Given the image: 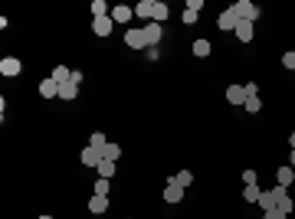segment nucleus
Wrapping results in <instances>:
<instances>
[{"mask_svg":"<svg viewBox=\"0 0 295 219\" xmlns=\"http://www.w3.org/2000/svg\"><path fill=\"white\" fill-rule=\"evenodd\" d=\"M229 10L236 13V20H250V23L259 20V7H256L252 0H236V3H233Z\"/></svg>","mask_w":295,"mask_h":219,"instance_id":"obj_1","label":"nucleus"},{"mask_svg":"<svg viewBox=\"0 0 295 219\" xmlns=\"http://www.w3.org/2000/svg\"><path fill=\"white\" fill-rule=\"evenodd\" d=\"M125 46H131V49H148L144 26H138V30H128V33H125Z\"/></svg>","mask_w":295,"mask_h":219,"instance_id":"obj_2","label":"nucleus"},{"mask_svg":"<svg viewBox=\"0 0 295 219\" xmlns=\"http://www.w3.org/2000/svg\"><path fill=\"white\" fill-rule=\"evenodd\" d=\"M275 203H279V186H272V190H262V193H259V206H262V213L275 209Z\"/></svg>","mask_w":295,"mask_h":219,"instance_id":"obj_3","label":"nucleus"},{"mask_svg":"<svg viewBox=\"0 0 295 219\" xmlns=\"http://www.w3.org/2000/svg\"><path fill=\"white\" fill-rule=\"evenodd\" d=\"M20 59H17V56H3V59H0V72H3V76H20Z\"/></svg>","mask_w":295,"mask_h":219,"instance_id":"obj_4","label":"nucleus"},{"mask_svg":"<svg viewBox=\"0 0 295 219\" xmlns=\"http://www.w3.org/2000/svg\"><path fill=\"white\" fill-rule=\"evenodd\" d=\"M79 157H82V164H86V167H98L102 160H105L98 147H82V154H79Z\"/></svg>","mask_w":295,"mask_h":219,"instance_id":"obj_5","label":"nucleus"},{"mask_svg":"<svg viewBox=\"0 0 295 219\" xmlns=\"http://www.w3.org/2000/svg\"><path fill=\"white\" fill-rule=\"evenodd\" d=\"M144 36H148V49H151V46H158V43H161L164 26H161V23H148V26H144Z\"/></svg>","mask_w":295,"mask_h":219,"instance_id":"obj_6","label":"nucleus"},{"mask_svg":"<svg viewBox=\"0 0 295 219\" xmlns=\"http://www.w3.org/2000/svg\"><path fill=\"white\" fill-rule=\"evenodd\" d=\"M112 26H115L112 17H98V20H92V33H95V36H109Z\"/></svg>","mask_w":295,"mask_h":219,"instance_id":"obj_7","label":"nucleus"},{"mask_svg":"<svg viewBox=\"0 0 295 219\" xmlns=\"http://www.w3.org/2000/svg\"><path fill=\"white\" fill-rule=\"evenodd\" d=\"M227 101L229 105H246V85H229L227 88Z\"/></svg>","mask_w":295,"mask_h":219,"instance_id":"obj_8","label":"nucleus"},{"mask_svg":"<svg viewBox=\"0 0 295 219\" xmlns=\"http://www.w3.org/2000/svg\"><path fill=\"white\" fill-rule=\"evenodd\" d=\"M164 199H167V203H181V199H184V186H177L174 180H167V186H164Z\"/></svg>","mask_w":295,"mask_h":219,"instance_id":"obj_9","label":"nucleus"},{"mask_svg":"<svg viewBox=\"0 0 295 219\" xmlns=\"http://www.w3.org/2000/svg\"><path fill=\"white\" fill-rule=\"evenodd\" d=\"M275 186H279V183H275ZM275 209H282L285 216L295 209V203H292V197H289V190H285V186H279V203H275Z\"/></svg>","mask_w":295,"mask_h":219,"instance_id":"obj_10","label":"nucleus"},{"mask_svg":"<svg viewBox=\"0 0 295 219\" xmlns=\"http://www.w3.org/2000/svg\"><path fill=\"white\" fill-rule=\"evenodd\" d=\"M154 3H158V0H138V7H135L138 20H151L154 17Z\"/></svg>","mask_w":295,"mask_h":219,"instance_id":"obj_11","label":"nucleus"},{"mask_svg":"<svg viewBox=\"0 0 295 219\" xmlns=\"http://www.w3.org/2000/svg\"><path fill=\"white\" fill-rule=\"evenodd\" d=\"M236 23H240V20H236V13H233V10H223L217 17V26H220V30H236Z\"/></svg>","mask_w":295,"mask_h":219,"instance_id":"obj_12","label":"nucleus"},{"mask_svg":"<svg viewBox=\"0 0 295 219\" xmlns=\"http://www.w3.org/2000/svg\"><path fill=\"white\" fill-rule=\"evenodd\" d=\"M233 33H236V40H240V43H250V40H252V23L250 20H240Z\"/></svg>","mask_w":295,"mask_h":219,"instance_id":"obj_13","label":"nucleus"},{"mask_svg":"<svg viewBox=\"0 0 295 219\" xmlns=\"http://www.w3.org/2000/svg\"><path fill=\"white\" fill-rule=\"evenodd\" d=\"M131 17H135V7H125V3H118V7L112 10V20L115 23H128Z\"/></svg>","mask_w":295,"mask_h":219,"instance_id":"obj_14","label":"nucleus"},{"mask_svg":"<svg viewBox=\"0 0 295 219\" xmlns=\"http://www.w3.org/2000/svg\"><path fill=\"white\" fill-rule=\"evenodd\" d=\"M40 95H43V99H56V95H59V82L43 79V82H40Z\"/></svg>","mask_w":295,"mask_h":219,"instance_id":"obj_15","label":"nucleus"},{"mask_svg":"<svg viewBox=\"0 0 295 219\" xmlns=\"http://www.w3.org/2000/svg\"><path fill=\"white\" fill-rule=\"evenodd\" d=\"M105 209H109V197L95 193V197L89 199V213H105Z\"/></svg>","mask_w":295,"mask_h":219,"instance_id":"obj_16","label":"nucleus"},{"mask_svg":"<svg viewBox=\"0 0 295 219\" xmlns=\"http://www.w3.org/2000/svg\"><path fill=\"white\" fill-rule=\"evenodd\" d=\"M292 180H295V170H292V167H279V170H275V183H279V186H289Z\"/></svg>","mask_w":295,"mask_h":219,"instance_id":"obj_17","label":"nucleus"},{"mask_svg":"<svg viewBox=\"0 0 295 219\" xmlns=\"http://www.w3.org/2000/svg\"><path fill=\"white\" fill-rule=\"evenodd\" d=\"M49 79H53V82H59V85H66V82H72V72H69L66 66H56Z\"/></svg>","mask_w":295,"mask_h":219,"instance_id":"obj_18","label":"nucleus"},{"mask_svg":"<svg viewBox=\"0 0 295 219\" xmlns=\"http://www.w3.org/2000/svg\"><path fill=\"white\" fill-rule=\"evenodd\" d=\"M76 92H79V82H66V85H59V99L72 101L76 99Z\"/></svg>","mask_w":295,"mask_h":219,"instance_id":"obj_19","label":"nucleus"},{"mask_svg":"<svg viewBox=\"0 0 295 219\" xmlns=\"http://www.w3.org/2000/svg\"><path fill=\"white\" fill-rule=\"evenodd\" d=\"M259 193H262V190L256 183H246V186H243V199H246V203H259Z\"/></svg>","mask_w":295,"mask_h":219,"instance_id":"obj_20","label":"nucleus"},{"mask_svg":"<svg viewBox=\"0 0 295 219\" xmlns=\"http://www.w3.org/2000/svg\"><path fill=\"white\" fill-rule=\"evenodd\" d=\"M164 20H167V3H164V0H158V3H154V17H151V23H161V26H164Z\"/></svg>","mask_w":295,"mask_h":219,"instance_id":"obj_21","label":"nucleus"},{"mask_svg":"<svg viewBox=\"0 0 295 219\" xmlns=\"http://www.w3.org/2000/svg\"><path fill=\"white\" fill-rule=\"evenodd\" d=\"M194 56L197 59H207L210 56V40H194Z\"/></svg>","mask_w":295,"mask_h":219,"instance_id":"obj_22","label":"nucleus"},{"mask_svg":"<svg viewBox=\"0 0 295 219\" xmlns=\"http://www.w3.org/2000/svg\"><path fill=\"white\" fill-rule=\"evenodd\" d=\"M102 157H105V160H118V157H121V147L115 141H109V144H105V151H102Z\"/></svg>","mask_w":295,"mask_h":219,"instance_id":"obj_23","label":"nucleus"},{"mask_svg":"<svg viewBox=\"0 0 295 219\" xmlns=\"http://www.w3.org/2000/svg\"><path fill=\"white\" fill-rule=\"evenodd\" d=\"M262 108V101H259V95H246V105H243V111L246 115H256V111Z\"/></svg>","mask_w":295,"mask_h":219,"instance_id":"obj_24","label":"nucleus"},{"mask_svg":"<svg viewBox=\"0 0 295 219\" xmlns=\"http://www.w3.org/2000/svg\"><path fill=\"white\" fill-rule=\"evenodd\" d=\"M95 170H98V177H105V180H112V177H115V160H102V164H98Z\"/></svg>","mask_w":295,"mask_h":219,"instance_id":"obj_25","label":"nucleus"},{"mask_svg":"<svg viewBox=\"0 0 295 219\" xmlns=\"http://www.w3.org/2000/svg\"><path fill=\"white\" fill-rule=\"evenodd\" d=\"M171 180H174L177 186H184V190H187V186L194 183V174H190V170H181V174H174V177H171Z\"/></svg>","mask_w":295,"mask_h":219,"instance_id":"obj_26","label":"nucleus"},{"mask_svg":"<svg viewBox=\"0 0 295 219\" xmlns=\"http://www.w3.org/2000/svg\"><path fill=\"white\" fill-rule=\"evenodd\" d=\"M105 144H109V138L102 131H92V138H89V147H98V151H105Z\"/></svg>","mask_w":295,"mask_h":219,"instance_id":"obj_27","label":"nucleus"},{"mask_svg":"<svg viewBox=\"0 0 295 219\" xmlns=\"http://www.w3.org/2000/svg\"><path fill=\"white\" fill-rule=\"evenodd\" d=\"M92 17H109V3H105V0H92Z\"/></svg>","mask_w":295,"mask_h":219,"instance_id":"obj_28","label":"nucleus"},{"mask_svg":"<svg viewBox=\"0 0 295 219\" xmlns=\"http://www.w3.org/2000/svg\"><path fill=\"white\" fill-rule=\"evenodd\" d=\"M95 193L109 197V180H105V177H98V180H95Z\"/></svg>","mask_w":295,"mask_h":219,"instance_id":"obj_29","label":"nucleus"},{"mask_svg":"<svg viewBox=\"0 0 295 219\" xmlns=\"http://www.w3.org/2000/svg\"><path fill=\"white\" fill-rule=\"evenodd\" d=\"M282 66H285V69H295V53H285V56H282Z\"/></svg>","mask_w":295,"mask_h":219,"instance_id":"obj_30","label":"nucleus"},{"mask_svg":"<svg viewBox=\"0 0 295 219\" xmlns=\"http://www.w3.org/2000/svg\"><path fill=\"white\" fill-rule=\"evenodd\" d=\"M197 17H200L197 10H184V23H187V26H190V23H197Z\"/></svg>","mask_w":295,"mask_h":219,"instance_id":"obj_31","label":"nucleus"},{"mask_svg":"<svg viewBox=\"0 0 295 219\" xmlns=\"http://www.w3.org/2000/svg\"><path fill=\"white\" fill-rule=\"evenodd\" d=\"M187 10H197V13H200V10H204V0H187Z\"/></svg>","mask_w":295,"mask_h":219,"instance_id":"obj_32","label":"nucleus"},{"mask_svg":"<svg viewBox=\"0 0 295 219\" xmlns=\"http://www.w3.org/2000/svg\"><path fill=\"white\" fill-rule=\"evenodd\" d=\"M266 219H289V216H285L282 209H269V213H266Z\"/></svg>","mask_w":295,"mask_h":219,"instance_id":"obj_33","label":"nucleus"},{"mask_svg":"<svg viewBox=\"0 0 295 219\" xmlns=\"http://www.w3.org/2000/svg\"><path fill=\"white\" fill-rule=\"evenodd\" d=\"M243 183H256V170H243Z\"/></svg>","mask_w":295,"mask_h":219,"instance_id":"obj_34","label":"nucleus"},{"mask_svg":"<svg viewBox=\"0 0 295 219\" xmlns=\"http://www.w3.org/2000/svg\"><path fill=\"white\" fill-rule=\"evenodd\" d=\"M246 95H259V85L256 82H246Z\"/></svg>","mask_w":295,"mask_h":219,"instance_id":"obj_35","label":"nucleus"},{"mask_svg":"<svg viewBox=\"0 0 295 219\" xmlns=\"http://www.w3.org/2000/svg\"><path fill=\"white\" fill-rule=\"evenodd\" d=\"M289 167H292V170H295V147H292V157H289Z\"/></svg>","mask_w":295,"mask_h":219,"instance_id":"obj_36","label":"nucleus"},{"mask_svg":"<svg viewBox=\"0 0 295 219\" xmlns=\"http://www.w3.org/2000/svg\"><path fill=\"white\" fill-rule=\"evenodd\" d=\"M289 144H292V147H295V131H292V134H289Z\"/></svg>","mask_w":295,"mask_h":219,"instance_id":"obj_37","label":"nucleus"},{"mask_svg":"<svg viewBox=\"0 0 295 219\" xmlns=\"http://www.w3.org/2000/svg\"><path fill=\"white\" fill-rule=\"evenodd\" d=\"M40 219H53V216H40Z\"/></svg>","mask_w":295,"mask_h":219,"instance_id":"obj_38","label":"nucleus"}]
</instances>
